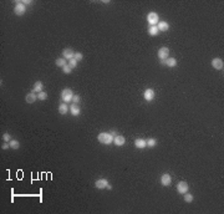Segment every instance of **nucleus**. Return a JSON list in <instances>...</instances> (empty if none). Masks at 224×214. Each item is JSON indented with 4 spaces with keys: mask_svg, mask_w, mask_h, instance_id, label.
Segmentation results:
<instances>
[{
    "mask_svg": "<svg viewBox=\"0 0 224 214\" xmlns=\"http://www.w3.org/2000/svg\"><path fill=\"white\" fill-rule=\"evenodd\" d=\"M146 143H147V147L153 148V147H156V145H157V139L153 138V137H151V138L146 139Z\"/></svg>",
    "mask_w": 224,
    "mask_h": 214,
    "instance_id": "22",
    "label": "nucleus"
},
{
    "mask_svg": "<svg viewBox=\"0 0 224 214\" xmlns=\"http://www.w3.org/2000/svg\"><path fill=\"white\" fill-rule=\"evenodd\" d=\"M74 59L76 60V61H81V60L83 59V55H82L81 52H75V56H74Z\"/></svg>",
    "mask_w": 224,
    "mask_h": 214,
    "instance_id": "29",
    "label": "nucleus"
},
{
    "mask_svg": "<svg viewBox=\"0 0 224 214\" xmlns=\"http://www.w3.org/2000/svg\"><path fill=\"white\" fill-rule=\"evenodd\" d=\"M74 56H75V52H74L72 49L67 48V49H65V50L62 51V57H64V59L71 60V59H74Z\"/></svg>",
    "mask_w": 224,
    "mask_h": 214,
    "instance_id": "11",
    "label": "nucleus"
},
{
    "mask_svg": "<svg viewBox=\"0 0 224 214\" xmlns=\"http://www.w3.org/2000/svg\"><path fill=\"white\" fill-rule=\"evenodd\" d=\"M22 4H24V5L26 6V5H30V4H32V1H31V0H24V1H22Z\"/></svg>",
    "mask_w": 224,
    "mask_h": 214,
    "instance_id": "32",
    "label": "nucleus"
},
{
    "mask_svg": "<svg viewBox=\"0 0 224 214\" xmlns=\"http://www.w3.org/2000/svg\"><path fill=\"white\" fill-rule=\"evenodd\" d=\"M134 146H136V148H138V150H143V148H146V147H147L146 139H143V138H137L136 141H134Z\"/></svg>",
    "mask_w": 224,
    "mask_h": 214,
    "instance_id": "13",
    "label": "nucleus"
},
{
    "mask_svg": "<svg viewBox=\"0 0 224 214\" xmlns=\"http://www.w3.org/2000/svg\"><path fill=\"white\" fill-rule=\"evenodd\" d=\"M3 139H4V142H10L11 141V136H10V133H8V132H5L3 134Z\"/></svg>",
    "mask_w": 224,
    "mask_h": 214,
    "instance_id": "27",
    "label": "nucleus"
},
{
    "mask_svg": "<svg viewBox=\"0 0 224 214\" xmlns=\"http://www.w3.org/2000/svg\"><path fill=\"white\" fill-rule=\"evenodd\" d=\"M188 189H189V185L187 182H184V180H182V182H179L178 184H177V192H178L179 194H184L188 192Z\"/></svg>",
    "mask_w": 224,
    "mask_h": 214,
    "instance_id": "6",
    "label": "nucleus"
},
{
    "mask_svg": "<svg viewBox=\"0 0 224 214\" xmlns=\"http://www.w3.org/2000/svg\"><path fill=\"white\" fill-rule=\"evenodd\" d=\"M77 62H78V61H76L75 59H71V60H69V66L71 67V69H75V67L77 66Z\"/></svg>",
    "mask_w": 224,
    "mask_h": 214,
    "instance_id": "28",
    "label": "nucleus"
},
{
    "mask_svg": "<svg viewBox=\"0 0 224 214\" xmlns=\"http://www.w3.org/2000/svg\"><path fill=\"white\" fill-rule=\"evenodd\" d=\"M97 139H99V142L102 143V145H111V143L113 142V137H112V134L110 132H101V133H99Z\"/></svg>",
    "mask_w": 224,
    "mask_h": 214,
    "instance_id": "1",
    "label": "nucleus"
},
{
    "mask_svg": "<svg viewBox=\"0 0 224 214\" xmlns=\"http://www.w3.org/2000/svg\"><path fill=\"white\" fill-rule=\"evenodd\" d=\"M70 111V107L67 106V104H60V106H59V113L60 115H66L67 112Z\"/></svg>",
    "mask_w": 224,
    "mask_h": 214,
    "instance_id": "19",
    "label": "nucleus"
},
{
    "mask_svg": "<svg viewBox=\"0 0 224 214\" xmlns=\"http://www.w3.org/2000/svg\"><path fill=\"white\" fill-rule=\"evenodd\" d=\"M43 88H44L43 82H41V81H36V82L34 83V86H32V92H35V94H39V92L43 91Z\"/></svg>",
    "mask_w": 224,
    "mask_h": 214,
    "instance_id": "16",
    "label": "nucleus"
},
{
    "mask_svg": "<svg viewBox=\"0 0 224 214\" xmlns=\"http://www.w3.org/2000/svg\"><path fill=\"white\" fill-rule=\"evenodd\" d=\"M163 64H166L168 67H176V65H177V60L174 57H167L164 61H162Z\"/></svg>",
    "mask_w": 224,
    "mask_h": 214,
    "instance_id": "18",
    "label": "nucleus"
},
{
    "mask_svg": "<svg viewBox=\"0 0 224 214\" xmlns=\"http://www.w3.org/2000/svg\"><path fill=\"white\" fill-rule=\"evenodd\" d=\"M80 101H81L80 96H78V95H74V97H72V104L78 105V104H80Z\"/></svg>",
    "mask_w": 224,
    "mask_h": 214,
    "instance_id": "30",
    "label": "nucleus"
},
{
    "mask_svg": "<svg viewBox=\"0 0 224 214\" xmlns=\"http://www.w3.org/2000/svg\"><path fill=\"white\" fill-rule=\"evenodd\" d=\"M171 183H172V177L168 173L162 174V177H161V184L164 185V187H168V185H171Z\"/></svg>",
    "mask_w": 224,
    "mask_h": 214,
    "instance_id": "9",
    "label": "nucleus"
},
{
    "mask_svg": "<svg viewBox=\"0 0 224 214\" xmlns=\"http://www.w3.org/2000/svg\"><path fill=\"white\" fill-rule=\"evenodd\" d=\"M71 71H72V69L69 66V64H67V65H65V66L62 67V72H64V73H66V75L71 73Z\"/></svg>",
    "mask_w": 224,
    "mask_h": 214,
    "instance_id": "26",
    "label": "nucleus"
},
{
    "mask_svg": "<svg viewBox=\"0 0 224 214\" xmlns=\"http://www.w3.org/2000/svg\"><path fill=\"white\" fill-rule=\"evenodd\" d=\"M74 92L71 88H64L61 91V100L65 104H69V102H72V97H74Z\"/></svg>",
    "mask_w": 224,
    "mask_h": 214,
    "instance_id": "2",
    "label": "nucleus"
},
{
    "mask_svg": "<svg viewBox=\"0 0 224 214\" xmlns=\"http://www.w3.org/2000/svg\"><path fill=\"white\" fill-rule=\"evenodd\" d=\"M37 100V95L35 94V92H29L26 96H25V101L27 102V104H34V102Z\"/></svg>",
    "mask_w": 224,
    "mask_h": 214,
    "instance_id": "14",
    "label": "nucleus"
},
{
    "mask_svg": "<svg viewBox=\"0 0 224 214\" xmlns=\"http://www.w3.org/2000/svg\"><path fill=\"white\" fill-rule=\"evenodd\" d=\"M108 180H107L106 178H100V179H97L96 182H95V187L97 189H105L107 185H108Z\"/></svg>",
    "mask_w": 224,
    "mask_h": 214,
    "instance_id": "8",
    "label": "nucleus"
},
{
    "mask_svg": "<svg viewBox=\"0 0 224 214\" xmlns=\"http://www.w3.org/2000/svg\"><path fill=\"white\" fill-rule=\"evenodd\" d=\"M183 199H184V202H187V203H192V202H193V199H194V197H193L192 194H189L188 192H187V193H184Z\"/></svg>",
    "mask_w": 224,
    "mask_h": 214,
    "instance_id": "24",
    "label": "nucleus"
},
{
    "mask_svg": "<svg viewBox=\"0 0 224 214\" xmlns=\"http://www.w3.org/2000/svg\"><path fill=\"white\" fill-rule=\"evenodd\" d=\"M147 32H148L149 36H157L158 32H160V30H158L157 26H149L148 30H147Z\"/></svg>",
    "mask_w": 224,
    "mask_h": 214,
    "instance_id": "20",
    "label": "nucleus"
},
{
    "mask_svg": "<svg viewBox=\"0 0 224 214\" xmlns=\"http://www.w3.org/2000/svg\"><path fill=\"white\" fill-rule=\"evenodd\" d=\"M113 143L116 146H118V147H122L126 143V138L123 136H121V134H117V136L113 138Z\"/></svg>",
    "mask_w": 224,
    "mask_h": 214,
    "instance_id": "12",
    "label": "nucleus"
},
{
    "mask_svg": "<svg viewBox=\"0 0 224 214\" xmlns=\"http://www.w3.org/2000/svg\"><path fill=\"white\" fill-rule=\"evenodd\" d=\"M106 189H112V185H111V184H108V185L106 187Z\"/></svg>",
    "mask_w": 224,
    "mask_h": 214,
    "instance_id": "34",
    "label": "nucleus"
},
{
    "mask_svg": "<svg viewBox=\"0 0 224 214\" xmlns=\"http://www.w3.org/2000/svg\"><path fill=\"white\" fill-rule=\"evenodd\" d=\"M9 145H10V148H13V150H18L19 147H20V142L18 141V139H11L10 142H9Z\"/></svg>",
    "mask_w": 224,
    "mask_h": 214,
    "instance_id": "23",
    "label": "nucleus"
},
{
    "mask_svg": "<svg viewBox=\"0 0 224 214\" xmlns=\"http://www.w3.org/2000/svg\"><path fill=\"white\" fill-rule=\"evenodd\" d=\"M8 148H10V145H9V142H5L3 145V150H8Z\"/></svg>",
    "mask_w": 224,
    "mask_h": 214,
    "instance_id": "31",
    "label": "nucleus"
},
{
    "mask_svg": "<svg viewBox=\"0 0 224 214\" xmlns=\"http://www.w3.org/2000/svg\"><path fill=\"white\" fill-rule=\"evenodd\" d=\"M70 112H71L72 116H78V115L81 113L80 106L76 105V104H72V106H70Z\"/></svg>",
    "mask_w": 224,
    "mask_h": 214,
    "instance_id": "15",
    "label": "nucleus"
},
{
    "mask_svg": "<svg viewBox=\"0 0 224 214\" xmlns=\"http://www.w3.org/2000/svg\"><path fill=\"white\" fill-rule=\"evenodd\" d=\"M55 64L57 65L59 67H61V69H62L65 65H67V60H66V59H64V57H59V59H56Z\"/></svg>",
    "mask_w": 224,
    "mask_h": 214,
    "instance_id": "21",
    "label": "nucleus"
},
{
    "mask_svg": "<svg viewBox=\"0 0 224 214\" xmlns=\"http://www.w3.org/2000/svg\"><path fill=\"white\" fill-rule=\"evenodd\" d=\"M25 11H26V6L22 4V1H16L15 6H14V13H15L18 16H21L25 14Z\"/></svg>",
    "mask_w": 224,
    "mask_h": 214,
    "instance_id": "4",
    "label": "nucleus"
},
{
    "mask_svg": "<svg viewBox=\"0 0 224 214\" xmlns=\"http://www.w3.org/2000/svg\"><path fill=\"white\" fill-rule=\"evenodd\" d=\"M212 66L216 69V70L223 71V69H224V62H223V60H222V59L216 57V59H213V60H212Z\"/></svg>",
    "mask_w": 224,
    "mask_h": 214,
    "instance_id": "7",
    "label": "nucleus"
},
{
    "mask_svg": "<svg viewBox=\"0 0 224 214\" xmlns=\"http://www.w3.org/2000/svg\"><path fill=\"white\" fill-rule=\"evenodd\" d=\"M143 99L146 101H148V102L153 101V99H155V91H153L152 88H147V90L144 91V94H143Z\"/></svg>",
    "mask_w": 224,
    "mask_h": 214,
    "instance_id": "10",
    "label": "nucleus"
},
{
    "mask_svg": "<svg viewBox=\"0 0 224 214\" xmlns=\"http://www.w3.org/2000/svg\"><path fill=\"white\" fill-rule=\"evenodd\" d=\"M157 27H158V30L160 31H168V29H169V24H168L167 21H160L157 24Z\"/></svg>",
    "mask_w": 224,
    "mask_h": 214,
    "instance_id": "17",
    "label": "nucleus"
},
{
    "mask_svg": "<svg viewBox=\"0 0 224 214\" xmlns=\"http://www.w3.org/2000/svg\"><path fill=\"white\" fill-rule=\"evenodd\" d=\"M157 55H158V57L161 59V61H164V60L169 56V49L166 48V46H162V48L158 50Z\"/></svg>",
    "mask_w": 224,
    "mask_h": 214,
    "instance_id": "5",
    "label": "nucleus"
},
{
    "mask_svg": "<svg viewBox=\"0 0 224 214\" xmlns=\"http://www.w3.org/2000/svg\"><path fill=\"white\" fill-rule=\"evenodd\" d=\"M147 21H148L149 26H157V24L160 22V16H158L157 13L151 11V13H148V15H147Z\"/></svg>",
    "mask_w": 224,
    "mask_h": 214,
    "instance_id": "3",
    "label": "nucleus"
},
{
    "mask_svg": "<svg viewBox=\"0 0 224 214\" xmlns=\"http://www.w3.org/2000/svg\"><path fill=\"white\" fill-rule=\"evenodd\" d=\"M46 99H48V94H46L45 91H41L37 94V100H40V101H45Z\"/></svg>",
    "mask_w": 224,
    "mask_h": 214,
    "instance_id": "25",
    "label": "nucleus"
},
{
    "mask_svg": "<svg viewBox=\"0 0 224 214\" xmlns=\"http://www.w3.org/2000/svg\"><path fill=\"white\" fill-rule=\"evenodd\" d=\"M110 133H111V134H112V137H113V138H115V137H116V136H117V132H116V131H111V132H110Z\"/></svg>",
    "mask_w": 224,
    "mask_h": 214,
    "instance_id": "33",
    "label": "nucleus"
}]
</instances>
